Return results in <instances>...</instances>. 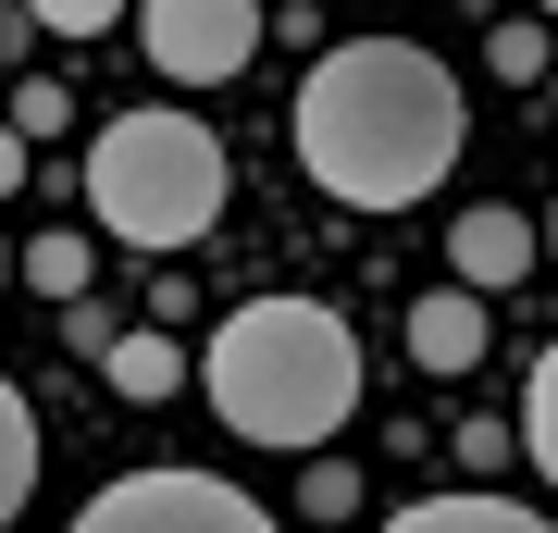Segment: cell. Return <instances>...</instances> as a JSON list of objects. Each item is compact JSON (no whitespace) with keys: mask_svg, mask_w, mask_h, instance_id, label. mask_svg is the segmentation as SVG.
I'll list each match as a JSON object with an SVG mask.
<instances>
[{"mask_svg":"<svg viewBox=\"0 0 558 533\" xmlns=\"http://www.w3.org/2000/svg\"><path fill=\"white\" fill-rule=\"evenodd\" d=\"M459 161V75L422 38H348L299 87V174L348 211H410Z\"/></svg>","mask_w":558,"mask_h":533,"instance_id":"1","label":"cell"},{"mask_svg":"<svg viewBox=\"0 0 558 533\" xmlns=\"http://www.w3.org/2000/svg\"><path fill=\"white\" fill-rule=\"evenodd\" d=\"M199 373H211V410L248 447H323L360 410V348H348V323L323 298H248L211 336Z\"/></svg>","mask_w":558,"mask_h":533,"instance_id":"2","label":"cell"},{"mask_svg":"<svg viewBox=\"0 0 558 533\" xmlns=\"http://www.w3.org/2000/svg\"><path fill=\"white\" fill-rule=\"evenodd\" d=\"M223 137L186 112H124L87 137V211L112 223L124 249H199L223 223Z\"/></svg>","mask_w":558,"mask_h":533,"instance_id":"3","label":"cell"},{"mask_svg":"<svg viewBox=\"0 0 558 533\" xmlns=\"http://www.w3.org/2000/svg\"><path fill=\"white\" fill-rule=\"evenodd\" d=\"M75 533H286L260 496H236L223 472H124L75 509Z\"/></svg>","mask_w":558,"mask_h":533,"instance_id":"4","label":"cell"},{"mask_svg":"<svg viewBox=\"0 0 558 533\" xmlns=\"http://www.w3.org/2000/svg\"><path fill=\"white\" fill-rule=\"evenodd\" d=\"M124 13H137V50L174 87H223L260 50V0H124Z\"/></svg>","mask_w":558,"mask_h":533,"instance_id":"5","label":"cell"},{"mask_svg":"<svg viewBox=\"0 0 558 533\" xmlns=\"http://www.w3.org/2000/svg\"><path fill=\"white\" fill-rule=\"evenodd\" d=\"M447 261H459V286H472V298H484V286H521V274H534V223L484 198V211L447 223Z\"/></svg>","mask_w":558,"mask_h":533,"instance_id":"6","label":"cell"},{"mask_svg":"<svg viewBox=\"0 0 558 533\" xmlns=\"http://www.w3.org/2000/svg\"><path fill=\"white\" fill-rule=\"evenodd\" d=\"M484 336H497V323H484V298H472V286H435V298L410 311V360H422V373H472Z\"/></svg>","mask_w":558,"mask_h":533,"instance_id":"7","label":"cell"},{"mask_svg":"<svg viewBox=\"0 0 558 533\" xmlns=\"http://www.w3.org/2000/svg\"><path fill=\"white\" fill-rule=\"evenodd\" d=\"M385 533H546V509H521V496H422V509H398Z\"/></svg>","mask_w":558,"mask_h":533,"instance_id":"8","label":"cell"},{"mask_svg":"<svg viewBox=\"0 0 558 533\" xmlns=\"http://www.w3.org/2000/svg\"><path fill=\"white\" fill-rule=\"evenodd\" d=\"M38 496V410H25V385L0 373V521Z\"/></svg>","mask_w":558,"mask_h":533,"instance_id":"9","label":"cell"},{"mask_svg":"<svg viewBox=\"0 0 558 533\" xmlns=\"http://www.w3.org/2000/svg\"><path fill=\"white\" fill-rule=\"evenodd\" d=\"M174 373H186L174 336H112V385L124 397H174Z\"/></svg>","mask_w":558,"mask_h":533,"instance_id":"10","label":"cell"},{"mask_svg":"<svg viewBox=\"0 0 558 533\" xmlns=\"http://www.w3.org/2000/svg\"><path fill=\"white\" fill-rule=\"evenodd\" d=\"M25 286H38V298H75L87 286V237H38V249H25Z\"/></svg>","mask_w":558,"mask_h":533,"instance_id":"11","label":"cell"},{"mask_svg":"<svg viewBox=\"0 0 558 533\" xmlns=\"http://www.w3.org/2000/svg\"><path fill=\"white\" fill-rule=\"evenodd\" d=\"M25 13H38L50 38H100V25H124V0H25Z\"/></svg>","mask_w":558,"mask_h":533,"instance_id":"12","label":"cell"},{"mask_svg":"<svg viewBox=\"0 0 558 533\" xmlns=\"http://www.w3.org/2000/svg\"><path fill=\"white\" fill-rule=\"evenodd\" d=\"M497 75H521V87L546 75V25H497Z\"/></svg>","mask_w":558,"mask_h":533,"instance_id":"13","label":"cell"},{"mask_svg":"<svg viewBox=\"0 0 558 533\" xmlns=\"http://www.w3.org/2000/svg\"><path fill=\"white\" fill-rule=\"evenodd\" d=\"M13 186H25V137L0 124V198H13Z\"/></svg>","mask_w":558,"mask_h":533,"instance_id":"14","label":"cell"},{"mask_svg":"<svg viewBox=\"0 0 558 533\" xmlns=\"http://www.w3.org/2000/svg\"><path fill=\"white\" fill-rule=\"evenodd\" d=\"M0 274H13V261H0Z\"/></svg>","mask_w":558,"mask_h":533,"instance_id":"15","label":"cell"}]
</instances>
